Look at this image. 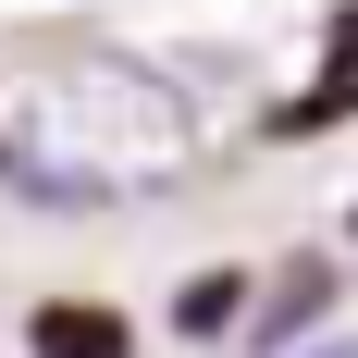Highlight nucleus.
Instances as JSON below:
<instances>
[{"label":"nucleus","instance_id":"obj_4","mask_svg":"<svg viewBox=\"0 0 358 358\" xmlns=\"http://www.w3.org/2000/svg\"><path fill=\"white\" fill-rule=\"evenodd\" d=\"M309 358H358V346H309Z\"/></svg>","mask_w":358,"mask_h":358},{"label":"nucleus","instance_id":"obj_1","mask_svg":"<svg viewBox=\"0 0 358 358\" xmlns=\"http://www.w3.org/2000/svg\"><path fill=\"white\" fill-rule=\"evenodd\" d=\"M185 161V99L148 62H74L0 111V173L37 198H136L148 173Z\"/></svg>","mask_w":358,"mask_h":358},{"label":"nucleus","instance_id":"obj_2","mask_svg":"<svg viewBox=\"0 0 358 358\" xmlns=\"http://www.w3.org/2000/svg\"><path fill=\"white\" fill-rule=\"evenodd\" d=\"M25 346L37 358H124V322H111V309H37Z\"/></svg>","mask_w":358,"mask_h":358},{"label":"nucleus","instance_id":"obj_3","mask_svg":"<svg viewBox=\"0 0 358 358\" xmlns=\"http://www.w3.org/2000/svg\"><path fill=\"white\" fill-rule=\"evenodd\" d=\"M309 309H322V272H285V296H272V346H285V334L309 322Z\"/></svg>","mask_w":358,"mask_h":358}]
</instances>
